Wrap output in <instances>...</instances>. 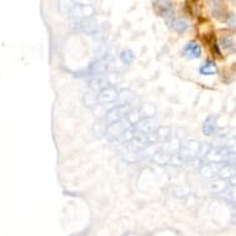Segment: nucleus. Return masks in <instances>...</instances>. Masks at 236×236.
I'll use <instances>...</instances> for the list:
<instances>
[{
	"mask_svg": "<svg viewBox=\"0 0 236 236\" xmlns=\"http://www.w3.org/2000/svg\"><path fill=\"white\" fill-rule=\"evenodd\" d=\"M183 53L188 58H199L202 54V48L197 42H189L184 46Z\"/></svg>",
	"mask_w": 236,
	"mask_h": 236,
	"instance_id": "obj_1",
	"label": "nucleus"
},
{
	"mask_svg": "<svg viewBox=\"0 0 236 236\" xmlns=\"http://www.w3.org/2000/svg\"><path fill=\"white\" fill-rule=\"evenodd\" d=\"M199 72H200L202 74H204V75H211V74H215V73H216V67H215V64H214L213 61H205V62L202 64Z\"/></svg>",
	"mask_w": 236,
	"mask_h": 236,
	"instance_id": "obj_2",
	"label": "nucleus"
},
{
	"mask_svg": "<svg viewBox=\"0 0 236 236\" xmlns=\"http://www.w3.org/2000/svg\"><path fill=\"white\" fill-rule=\"evenodd\" d=\"M170 26H171V27H173L174 30L179 31V32L186 31V30L188 29V24H187V21H186V20H183V19H176V18H174V20L170 24Z\"/></svg>",
	"mask_w": 236,
	"mask_h": 236,
	"instance_id": "obj_3",
	"label": "nucleus"
},
{
	"mask_svg": "<svg viewBox=\"0 0 236 236\" xmlns=\"http://www.w3.org/2000/svg\"><path fill=\"white\" fill-rule=\"evenodd\" d=\"M120 58H121V61H122L125 64H130V63L134 61L135 56H134V53H132L130 50H125V51L121 53Z\"/></svg>",
	"mask_w": 236,
	"mask_h": 236,
	"instance_id": "obj_4",
	"label": "nucleus"
},
{
	"mask_svg": "<svg viewBox=\"0 0 236 236\" xmlns=\"http://www.w3.org/2000/svg\"><path fill=\"white\" fill-rule=\"evenodd\" d=\"M211 122H213V118H209V119L205 121V124H204V134L209 135V134L213 132V130H214V125H213Z\"/></svg>",
	"mask_w": 236,
	"mask_h": 236,
	"instance_id": "obj_5",
	"label": "nucleus"
}]
</instances>
